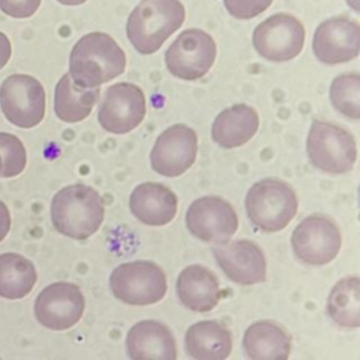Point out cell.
I'll return each instance as SVG.
<instances>
[{
	"instance_id": "cell-24",
	"label": "cell",
	"mask_w": 360,
	"mask_h": 360,
	"mask_svg": "<svg viewBox=\"0 0 360 360\" xmlns=\"http://www.w3.org/2000/svg\"><path fill=\"white\" fill-rule=\"evenodd\" d=\"M34 263L20 253L0 255V297L21 300L28 295L37 283Z\"/></svg>"
},
{
	"instance_id": "cell-12",
	"label": "cell",
	"mask_w": 360,
	"mask_h": 360,
	"mask_svg": "<svg viewBox=\"0 0 360 360\" xmlns=\"http://www.w3.org/2000/svg\"><path fill=\"white\" fill-rule=\"evenodd\" d=\"M145 114L146 98L141 87L134 83H115L105 90L97 120L107 132L121 135L135 129Z\"/></svg>"
},
{
	"instance_id": "cell-4",
	"label": "cell",
	"mask_w": 360,
	"mask_h": 360,
	"mask_svg": "<svg viewBox=\"0 0 360 360\" xmlns=\"http://www.w3.org/2000/svg\"><path fill=\"white\" fill-rule=\"evenodd\" d=\"M245 210L253 226L263 232H278L297 215L298 200L287 181L267 177L250 186L245 197Z\"/></svg>"
},
{
	"instance_id": "cell-23",
	"label": "cell",
	"mask_w": 360,
	"mask_h": 360,
	"mask_svg": "<svg viewBox=\"0 0 360 360\" xmlns=\"http://www.w3.org/2000/svg\"><path fill=\"white\" fill-rule=\"evenodd\" d=\"M98 98V87H80L73 83L69 73H65L55 86L53 110L60 121L73 124L87 118Z\"/></svg>"
},
{
	"instance_id": "cell-1",
	"label": "cell",
	"mask_w": 360,
	"mask_h": 360,
	"mask_svg": "<svg viewBox=\"0 0 360 360\" xmlns=\"http://www.w3.org/2000/svg\"><path fill=\"white\" fill-rule=\"evenodd\" d=\"M125 53L105 32L83 35L72 48L69 56V76L73 83L93 89L124 73Z\"/></svg>"
},
{
	"instance_id": "cell-9",
	"label": "cell",
	"mask_w": 360,
	"mask_h": 360,
	"mask_svg": "<svg viewBox=\"0 0 360 360\" xmlns=\"http://www.w3.org/2000/svg\"><path fill=\"white\" fill-rule=\"evenodd\" d=\"M217 45L210 34L188 28L172 42L165 53L167 70L183 80H197L208 73L215 62Z\"/></svg>"
},
{
	"instance_id": "cell-2",
	"label": "cell",
	"mask_w": 360,
	"mask_h": 360,
	"mask_svg": "<svg viewBox=\"0 0 360 360\" xmlns=\"http://www.w3.org/2000/svg\"><path fill=\"white\" fill-rule=\"evenodd\" d=\"M51 219L59 233L84 240L94 235L104 221L103 198L90 186H66L52 197Z\"/></svg>"
},
{
	"instance_id": "cell-13",
	"label": "cell",
	"mask_w": 360,
	"mask_h": 360,
	"mask_svg": "<svg viewBox=\"0 0 360 360\" xmlns=\"http://www.w3.org/2000/svg\"><path fill=\"white\" fill-rule=\"evenodd\" d=\"M84 312V295L79 285L56 281L37 295L34 314L37 321L51 330H66L75 326Z\"/></svg>"
},
{
	"instance_id": "cell-7",
	"label": "cell",
	"mask_w": 360,
	"mask_h": 360,
	"mask_svg": "<svg viewBox=\"0 0 360 360\" xmlns=\"http://www.w3.org/2000/svg\"><path fill=\"white\" fill-rule=\"evenodd\" d=\"M342 235L338 224L325 214L305 217L291 233V248L297 259L309 266H325L339 253Z\"/></svg>"
},
{
	"instance_id": "cell-25",
	"label": "cell",
	"mask_w": 360,
	"mask_h": 360,
	"mask_svg": "<svg viewBox=\"0 0 360 360\" xmlns=\"http://www.w3.org/2000/svg\"><path fill=\"white\" fill-rule=\"evenodd\" d=\"M326 312L339 326L349 329L360 326V278L357 276L343 277L332 287Z\"/></svg>"
},
{
	"instance_id": "cell-26",
	"label": "cell",
	"mask_w": 360,
	"mask_h": 360,
	"mask_svg": "<svg viewBox=\"0 0 360 360\" xmlns=\"http://www.w3.org/2000/svg\"><path fill=\"white\" fill-rule=\"evenodd\" d=\"M330 103L347 118H360V75L345 73L333 79L329 90Z\"/></svg>"
},
{
	"instance_id": "cell-28",
	"label": "cell",
	"mask_w": 360,
	"mask_h": 360,
	"mask_svg": "<svg viewBox=\"0 0 360 360\" xmlns=\"http://www.w3.org/2000/svg\"><path fill=\"white\" fill-rule=\"evenodd\" d=\"M273 0H224L226 11L238 20H249L262 14Z\"/></svg>"
},
{
	"instance_id": "cell-18",
	"label": "cell",
	"mask_w": 360,
	"mask_h": 360,
	"mask_svg": "<svg viewBox=\"0 0 360 360\" xmlns=\"http://www.w3.org/2000/svg\"><path fill=\"white\" fill-rule=\"evenodd\" d=\"M129 210L139 222L149 226H163L176 217L177 197L162 183L145 181L132 190Z\"/></svg>"
},
{
	"instance_id": "cell-29",
	"label": "cell",
	"mask_w": 360,
	"mask_h": 360,
	"mask_svg": "<svg viewBox=\"0 0 360 360\" xmlns=\"http://www.w3.org/2000/svg\"><path fill=\"white\" fill-rule=\"evenodd\" d=\"M41 0H0V10L13 18H28L39 7Z\"/></svg>"
},
{
	"instance_id": "cell-21",
	"label": "cell",
	"mask_w": 360,
	"mask_h": 360,
	"mask_svg": "<svg viewBox=\"0 0 360 360\" xmlns=\"http://www.w3.org/2000/svg\"><path fill=\"white\" fill-rule=\"evenodd\" d=\"M184 349L194 360H226L232 352V335L219 321H200L187 329Z\"/></svg>"
},
{
	"instance_id": "cell-3",
	"label": "cell",
	"mask_w": 360,
	"mask_h": 360,
	"mask_svg": "<svg viewBox=\"0 0 360 360\" xmlns=\"http://www.w3.org/2000/svg\"><path fill=\"white\" fill-rule=\"evenodd\" d=\"M184 6L179 0H141L127 21V37L142 55L156 52L184 22Z\"/></svg>"
},
{
	"instance_id": "cell-33",
	"label": "cell",
	"mask_w": 360,
	"mask_h": 360,
	"mask_svg": "<svg viewBox=\"0 0 360 360\" xmlns=\"http://www.w3.org/2000/svg\"><path fill=\"white\" fill-rule=\"evenodd\" d=\"M346 1H347V4H349L356 13H359V10H360V7H359L360 0H346Z\"/></svg>"
},
{
	"instance_id": "cell-19",
	"label": "cell",
	"mask_w": 360,
	"mask_h": 360,
	"mask_svg": "<svg viewBox=\"0 0 360 360\" xmlns=\"http://www.w3.org/2000/svg\"><path fill=\"white\" fill-rule=\"evenodd\" d=\"M176 292L179 301L194 312L214 309L221 298L218 278L201 264H191L180 271L176 281Z\"/></svg>"
},
{
	"instance_id": "cell-27",
	"label": "cell",
	"mask_w": 360,
	"mask_h": 360,
	"mask_svg": "<svg viewBox=\"0 0 360 360\" xmlns=\"http://www.w3.org/2000/svg\"><path fill=\"white\" fill-rule=\"evenodd\" d=\"M1 177H15L25 169L27 152L24 143L13 134L0 132Z\"/></svg>"
},
{
	"instance_id": "cell-17",
	"label": "cell",
	"mask_w": 360,
	"mask_h": 360,
	"mask_svg": "<svg viewBox=\"0 0 360 360\" xmlns=\"http://www.w3.org/2000/svg\"><path fill=\"white\" fill-rule=\"evenodd\" d=\"M125 345L131 360H177V346L172 330L155 319L132 325Z\"/></svg>"
},
{
	"instance_id": "cell-30",
	"label": "cell",
	"mask_w": 360,
	"mask_h": 360,
	"mask_svg": "<svg viewBox=\"0 0 360 360\" xmlns=\"http://www.w3.org/2000/svg\"><path fill=\"white\" fill-rule=\"evenodd\" d=\"M11 228V217L7 205L0 200V242L7 236Z\"/></svg>"
},
{
	"instance_id": "cell-22",
	"label": "cell",
	"mask_w": 360,
	"mask_h": 360,
	"mask_svg": "<svg viewBox=\"0 0 360 360\" xmlns=\"http://www.w3.org/2000/svg\"><path fill=\"white\" fill-rule=\"evenodd\" d=\"M259 129V115L248 104H235L222 110L212 122L211 138L225 149L245 145Z\"/></svg>"
},
{
	"instance_id": "cell-8",
	"label": "cell",
	"mask_w": 360,
	"mask_h": 360,
	"mask_svg": "<svg viewBox=\"0 0 360 360\" xmlns=\"http://www.w3.org/2000/svg\"><path fill=\"white\" fill-rule=\"evenodd\" d=\"M45 90L30 75L14 73L0 86V108L8 122L18 128H34L45 117Z\"/></svg>"
},
{
	"instance_id": "cell-31",
	"label": "cell",
	"mask_w": 360,
	"mask_h": 360,
	"mask_svg": "<svg viewBox=\"0 0 360 360\" xmlns=\"http://www.w3.org/2000/svg\"><path fill=\"white\" fill-rule=\"evenodd\" d=\"M11 58V44L8 37L0 31V70L8 63Z\"/></svg>"
},
{
	"instance_id": "cell-34",
	"label": "cell",
	"mask_w": 360,
	"mask_h": 360,
	"mask_svg": "<svg viewBox=\"0 0 360 360\" xmlns=\"http://www.w3.org/2000/svg\"><path fill=\"white\" fill-rule=\"evenodd\" d=\"M0 174H1V158H0Z\"/></svg>"
},
{
	"instance_id": "cell-14",
	"label": "cell",
	"mask_w": 360,
	"mask_h": 360,
	"mask_svg": "<svg viewBox=\"0 0 360 360\" xmlns=\"http://www.w3.org/2000/svg\"><path fill=\"white\" fill-rule=\"evenodd\" d=\"M197 134L186 124H174L165 129L150 150L152 169L165 177L186 173L197 158Z\"/></svg>"
},
{
	"instance_id": "cell-11",
	"label": "cell",
	"mask_w": 360,
	"mask_h": 360,
	"mask_svg": "<svg viewBox=\"0 0 360 360\" xmlns=\"http://www.w3.org/2000/svg\"><path fill=\"white\" fill-rule=\"evenodd\" d=\"M186 225L197 239L222 245L236 233L239 221L228 201L217 195H204L194 200L187 208Z\"/></svg>"
},
{
	"instance_id": "cell-32",
	"label": "cell",
	"mask_w": 360,
	"mask_h": 360,
	"mask_svg": "<svg viewBox=\"0 0 360 360\" xmlns=\"http://www.w3.org/2000/svg\"><path fill=\"white\" fill-rule=\"evenodd\" d=\"M56 1H59L60 4H65V6H79L87 0H56Z\"/></svg>"
},
{
	"instance_id": "cell-15",
	"label": "cell",
	"mask_w": 360,
	"mask_h": 360,
	"mask_svg": "<svg viewBox=\"0 0 360 360\" xmlns=\"http://www.w3.org/2000/svg\"><path fill=\"white\" fill-rule=\"evenodd\" d=\"M312 51L318 60L338 65L357 58L360 52V25L347 17L322 21L312 38Z\"/></svg>"
},
{
	"instance_id": "cell-16",
	"label": "cell",
	"mask_w": 360,
	"mask_h": 360,
	"mask_svg": "<svg viewBox=\"0 0 360 360\" xmlns=\"http://www.w3.org/2000/svg\"><path fill=\"white\" fill-rule=\"evenodd\" d=\"M212 255L225 276L240 285L263 283L267 263L263 250L249 239H238L212 249Z\"/></svg>"
},
{
	"instance_id": "cell-10",
	"label": "cell",
	"mask_w": 360,
	"mask_h": 360,
	"mask_svg": "<svg viewBox=\"0 0 360 360\" xmlns=\"http://www.w3.org/2000/svg\"><path fill=\"white\" fill-rule=\"evenodd\" d=\"M304 41V25L287 13H277L263 20L256 25L252 37L259 56L273 62L294 59L301 52Z\"/></svg>"
},
{
	"instance_id": "cell-20",
	"label": "cell",
	"mask_w": 360,
	"mask_h": 360,
	"mask_svg": "<svg viewBox=\"0 0 360 360\" xmlns=\"http://www.w3.org/2000/svg\"><path fill=\"white\" fill-rule=\"evenodd\" d=\"M242 346L250 360H288L291 336L280 323L262 319L248 326Z\"/></svg>"
},
{
	"instance_id": "cell-6",
	"label": "cell",
	"mask_w": 360,
	"mask_h": 360,
	"mask_svg": "<svg viewBox=\"0 0 360 360\" xmlns=\"http://www.w3.org/2000/svg\"><path fill=\"white\" fill-rule=\"evenodd\" d=\"M307 153L316 169L330 174H345L354 167L357 146L353 135L345 128L316 120L308 132Z\"/></svg>"
},
{
	"instance_id": "cell-5",
	"label": "cell",
	"mask_w": 360,
	"mask_h": 360,
	"mask_svg": "<svg viewBox=\"0 0 360 360\" xmlns=\"http://www.w3.org/2000/svg\"><path fill=\"white\" fill-rule=\"evenodd\" d=\"M112 295L125 304L143 307L159 302L167 291L165 271L150 260L118 264L110 274Z\"/></svg>"
}]
</instances>
